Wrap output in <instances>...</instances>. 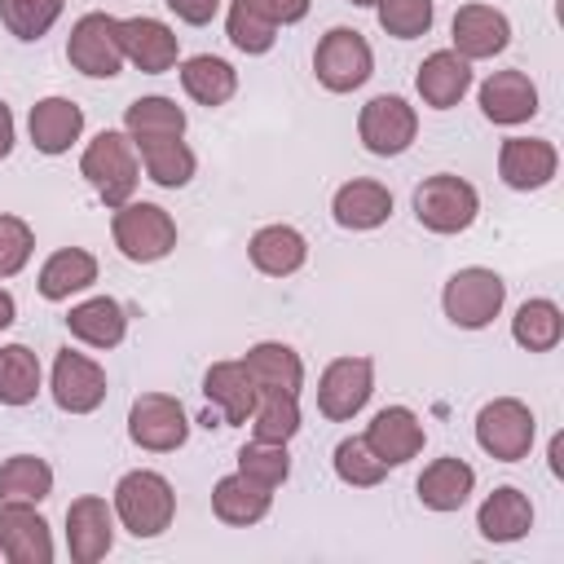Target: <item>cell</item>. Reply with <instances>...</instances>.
Masks as SVG:
<instances>
[{
    "instance_id": "cell-1",
    "label": "cell",
    "mask_w": 564,
    "mask_h": 564,
    "mask_svg": "<svg viewBox=\"0 0 564 564\" xmlns=\"http://www.w3.org/2000/svg\"><path fill=\"white\" fill-rule=\"evenodd\" d=\"M79 176L97 189V198L115 212L123 207L132 194H137V181H141V159H137V145L128 132H115V128H101L84 154H79Z\"/></svg>"
},
{
    "instance_id": "cell-2",
    "label": "cell",
    "mask_w": 564,
    "mask_h": 564,
    "mask_svg": "<svg viewBox=\"0 0 564 564\" xmlns=\"http://www.w3.org/2000/svg\"><path fill=\"white\" fill-rule=\"evenodd\" d=\"M115 520L132 533V538H159L163 529H172V516H176V489L163 471H150V467H137V471H123L119 485H115Z\"/></svg>"
},
{
    "instance_id": "cell-3",
    "label": "cell",
    "mask_w": 564,
    "mask_h": 564,
    "mask_svg": "<svg viewBox=\"0 0 564 564\" xmlns=\"http://www.w3.org/2000/svg\"><path fill=\"white\" fill-rule=\"evenodd\" d=\"M110 238L119 247L123 260L132 264H154L163 256L176 251V220L167 207L145 203V198H128L123 207H115L110 216Z\"/></svg>"
},
{
    "instance_id": "cell-4",
    "label": "cell",
    "mask_w": 564,
    "mask_h": 564,
    "mask_svg": "<svg viewBox=\"0 0 564 564\" xmlns=\"http://www.w3.org/2000/svg\"><path fill=\"white\" fill-rule=\"evenodd\" d=\"M476 212H480L476 185L454 172H436L414 185V220L427 234H463V229H471Z\"/></svg>"
},
{
    "instance_id": "cell-5",
    "label": "cell",
    "mask_w": 564,
    "mask_h": 564,
    "mask_svg": "<svg viewBox=\"0 0 564 564\" xmlns=\"http://www.w3.org/2000/svg\"><path fill=\"white\" fill-rule=\"evenodd\" d=\"M502 304H507V282L485 264H467L449 273L441 291V308L458 330H485L502 313Z\"/></svg>"
},
{
    "instance_id": "cell-6",
    "label": "cell",
    "mask_w": 564,
    "mask_h": 564,
    "mask_svg": "<svg viewBox=\"0 0 564 564\" xmlns=\"http://www.w3.org/2000/svg\"><path fill=\"white\" fill-rule=\"evenodd\" d=\"M313 75L326 93H357L375 75L370 40L357 26H330L313 48Z\"/></svg>"
},
{
    "instance_id": "cell-7",
    "label": "cell",
    "mask_w": 564,
    "mask_h": 564,
    "mask_svg": "<svg viewBox=\"0 0 564 564\" xmlns=\"http://www.w3.org/2000/svg\"><path fill=\"white\" fill-rule=\"evenodd\" d=\"M533 436H538V419L520 397H494L476 414V445L498 463L529 458Z\"/></svg>"
},
{
    "instance_id": "cell-8",
    "label": "cell",
    "mask_w": 564,
    "mask_h": 564,
    "mask_svg": "<svg viewBox=\"0 0 564 564\" xmlns=\"http://www.w3.org/2000/svg\"><path fill=\"white\" fill-rule=\"evenodd\" d=\"M357 137H361V145H366L370 154L397 159V154H405V150L414 145V137H419V110H414L405 97H397V93H379V97H370V101L361 106V115H357Z\"/></svg>"
},
{
    "instance_id": "cell-9",
    "label": "cell",
    "mask_w": 564,
    "mask_h": 564,
    "mask_svg": "<svg viewBox=\"0 0 564 564\" xmlns=\"http://www.w3.org/2000/svg\"><path fill=\"white\" fill-rule=\"evenodd\" d=\"M66 62L88 79H115L123 70V44H119V18L110 13H84L66 35Z\"/></svg>"
},
{
    "instance_id": "cell-10",
    "label": "cell",
    "mask_w": 564,
    "mask_h": 564,
    "mask_svg": "<svg viewBox=\"0 0 564 564\" xmlns=\"http://www.w3.org/2000/svg\"><path fill=\"white\" fill-rule=\"evenodd\" d=\"M128 441L150 454H172L189 441V414L167 392H141L128 405Z\"/></svg>"
},
{
    "instance_id": "cell-11",
    "label": "cell",
    "mask_w": 564,
    "mask_h": 564,
    "mask_svg": "<svg viewBox=\"0 0 564 564\" xmlns=\"http://www.w3.org/2000/svg\"><path fill=\"white\" fill-rule=\"evenodd\" d=\"M375 392V361L370 357H335L317 375V410L330 423H348L366 410Z\"/></svg>"
},
{
    "instance_id": "cell-12",
    "label": "cell",
    "mask_w": 564,
    "mask_h": 564,
    "mask_svg": "<svg viewBox=\"0 0 564 564\" xmlns=\"http://www.w3.org/2000/svg\"><path fill=\"white\" fill-rule=\"evenodd\" d=\"M106 370L88 357V352H75V348H62L53 357V375H48V392H53V405L66 410V414H93L101 401H106Z\"/></svg>"
},
{
    "instance_id": "cell-13",
    "label": "cell",
    "mask_w": 564,
    "mask_h": 564,
    "mask_svg": "<svg viewBox=\"0 0 564 564\" xmlns=\"http://www.w3.org/2000/svg\"><path fill=\"white\" fill-rule=\"evenodd\" d=\"M449 40H454V53H458V57L485 62V57H498V53L511 44V22H507L502 9L471 0V4H458V9H454Z\"/></svg>"
},
{
    "instance_id": "cell-14",
    "label": "cell",
    "mask_w": 564,
    "mask_h": 564,
    "mask_svg": "<svg viewBox=\"0 0 564 564\" xmlns=\"http://www.w3.org/2000/svg\"><path fill=\"white\" fill-rule=\"evenodd\" d=\"M115 546V507L97 494H84L66 507V551L75 564H97Z\"/></svg>"
},
{
    "instance_id": "cell-15",
    "label": "cell",
    "mask_w": 564,
    "mask_h": 564,
    "mask_svg": "<svg viewBox=\"0 0 564 564\" xmlns=\"http://www.w3.org/2000/svg\"><path fill=\"white\" fill-rule=\"evenodd\" d=\"M0 555L9 564H53V529L35 502H0Z\"/></svg>"
},
{
    "instance_id": "cell-16",
    "label": "cell",
    "mask_w": 564,
    "mask_h": 564,
    "mask_svg": "<svg viewBox=\"0 0 564 564\" xmlns=\"http://www.w3.org/2000/svg\"><path fill=\"white\" fill-rule=\"evenodd\" d=\"M560 172V150L546 137H507L498 145V176L507 189H542Z\"/></svg>"
},
{
    "instance_id": "cell-17",
    "label": "cell",
    "mask_w": 564,
    "mask_h": 564,
    "mask_svg": "<svg viewBox=\"0 0 564 564\" xmlns=\"http://www.w3.org/2000/svg\"><path fill=\"white\" fill-rule=\"evenodd\" d=\"M119 44H123V62H132L141 75H163L181 57L176 31L159 18H145V13L119 18Z\"/></svg>"
},
{
    "instance_id": "cell-18",
    "label": "cell",
    "mask_w": 564,
    "mask_h": 564,
    "mask_svg": "<svg viewBox=\"0 0 564 564\" xmlns=\"http://www.w3.org/2000/svg\"><path fill=\"white\" fill-rule=\"evenodd\" d=\"M480 115L498 128H520L538 115V84L529 70H494L480 84Z\"/></svg>"
},
{
    "instance_id": "cell-19",
    "label": "cell",
    "mask_w": 564,
    "mask_h": 564,
    "mask_svg": "<svg viewBox=\"0 0 564 564\" xmlns=\"http://www.w3.org/2000/svg\"><path fill=\"white\" fill-rule=\"evenodd\" d=\"M366 445L388 463V467H401L410 458H419L427 432H423V419L410 410V405H383L370 423H366Z\"/></svg>"
},
{
    "instance_id": "cell-20",
    "label": "cell",
    "mask_w": 564,
    "mask_h": 564,
    "mask_svg": "<svg viewBox=\"0 0 564 564\" xmlns=\"http://www.w3.org/2000/svg\"><path fill=\"white\" fill-rule=\"evenodd\" d=\"M414 93L423 97V106L432 110H454L467 93H471V62L458 57L454 48H436L419 62L414 70Z\"/></svg>"
},
{
    "instance_id": "cell-21",
    "label": "cell",
    "mask_w": 564,
    "mask_h": 564,
    "mask_svg": "<svg viewBox=\"0 0 564 564\" xmlns=\"http://www.w3.org/2000/svg\"><path fill=\"white\" fill-rule=\"evenodd\" d=\"M330 216L339 229H352V234H366V229H379L388 225L392 216V189L383 181H370V176H352L335 189L330 198Z\"/></svg>"
},
{
    "instance_id": "cell-22",
    "label": "cell",
    "mask_w": 564,
    "mask_h": 564,
    "mask_svg": "<svg viewBox=\"0 0 564 564\" xmlns=\"http://www.w3.org/2000/svg\"><path fill=\"white\" fill-rule=\"evenodd\" d=\"M26 132L40 154H66L84 137V106L70 97H40L26 115Z\"/></svg>"
},
{
    "instance_id": "cell-23",
    "label": "cell",
    "mask_w": 564,
    "mask_h": 564,
    "mask_svg": "<svg viewBox=\"0 0 564 564\" xmlns=\"http://www.w3.org/2000/svg\"><path fill=\"white\" fill-rule=\"evenodd\" d=\"M203 397L212 401V410L229 427V423H247L251 419V410L260 401V388L251 383V375H247L242 361H216L203 375Z\"/></svg>"
},
{
    "instance_id": "cell-24",
    "label": "cell",
    "mask_w": 564,
    "mask_h": 564,
    "mask_svg": "<svg viewBox=\"0 0 564 564\" xmlns=\"http://www.w3.org/2000/svg\"><path fill=\"white\" fill-rule=\"evenodd\" d=\"M471 489H476V467L467 458H454V454L432 458L423 467V476L414 480V494L427 511H458L471 498Z\"/></svg>"
},
{
    "instance_id": "cell-25",
    "label": "cell",
    "mask_w": 564,
    "mask_h": 564,
    "mask_svg": "<svg viewBox=\"0 0 564 564\" xmlns=\"http://www.w3.org/2000/svg\"><path fill=\"white\" fill-rule=\"evenodd\" d=\"M476 529H480L485 542H520L533 529V502H529V494L516 489V485H498L476 507Z\"/></svg>"
},
{
    "instance_id": "cell-26",
    "label": "cell",
    "mask_w": 564,
    "mask_h": 564,
    "mask_svg": "<svg viewBox=\"0 0 564 564\" xmlns=\"http://www.w3.org/2000/svg\"><path fill=\"white\" fill-rule=\"evenodd\" d=\"M247 256L264 278H291L308 260V238L295 225H260L247 242Z\"/></svg>"
},
{
    "instance_id": "cell-27",
    "label": "cell",
    "mask_w": 564,
    "mask_h": 564,
    "mask_svg": "<svg viewBox=\"0 0 564 564\" xmlns=\"http://www.w3.org/2000/svg\"><path fill=\"white\" fill-rule=\"evenodd\" d=\"M97 282V256L84 251V247H57L40 273H35V291L48 300V304H62L79 291H88Z\"/></svg>"
},
{
    "instance_id": "cell-28",
    "label": "cell",
    "mask_w": 564,
    "mask_h": 564,
    "mask_svg": "<svg viewBox=\"0 0 564 564\" xmlns=\"http://www.w3.org/2000/svg\"><path fill=\"white\" fill-rule=\"evenodd\" d=\"M242 366H247V375H251V383H256L260 392H295V397H300V388H304V361H300V352H295L291 344H282V339H260V344H251L247 357H242Z\"/></svg>"
},
{
    "instance_id": "cell-29",
    "label": "cell",
    "mask_w": 564,
    "mask_h": 564,
    "mask_svg": "<svg viewBox=\"0 0 564 564\" xmlns=\"http://www.w3.org/2000/svg\"><path fill=\"white\" fill-rule=\"evenodd\" d=\"M269 507H273V489L247 480L242 471H229V476H220L212 485V516L220 524H229V529H247V524L264 520Z\"/></svg>"
},
{
    "instance_id": "cell-30",
    "label": "cell",
    "mask_w": 564,
    "mask_h": 564,
    "mask_svg": "<svg viewBox=\"0 0 564 564\" xmlns=\"http://www.w3.org/2000/svg\"><path fill=\"white\" fill-rule=\"evenodd\" d=\"M66 330L88 348H115L128 335V308L115 295H93L66 313Z\"/></svg>"
},
{
    "instance_id": "cell-31",
    "label": "cell",
    "mask_w": 564,
    "mask_h": 564,
    "mask_svg": "<svg viewBox=\"0 0 564 564\" xmlns=\"http://www.w3.org/2000/svg\"><path fill=\"white\" fill-rule=\"evenodd\" d=\"M181 88H185L189 101L216 110V106H225L238 93V70L225 57H216V53H198V57L181 62Z\"/></svg>"
},
{
    "instance_id": "cell-32",
    "label": "cell",
    "mask_w": 564,
    "mask_h": 564,
    "mask_svg": "<svg viewBox=\"0 0 564 564\" xmlns=\"http://www.w3.org/2000/svg\"><path fill=\"white\" fill-rule=\"evenodd\" d=\"M137 159H141L145 176H150L159 189H181V185H189L194 172H198V159H194V150H189L181 137L141 141V145H137Z\"/></svg>"
},
{
    "instance_id": "cell-33",
    "label": "cell",
    "mask_w": 564,
    "mask_h": 564,
    "mask_svg": "<svg viewBox=\"0 0 564 564\" xmlns=\"http://www.w3.org/2000/svg\"><path fill=\"white\" fill-rule=\"evenodd\" d=\"M185 110L172 101V97H137L128 110H123V132L132 137V145L141 141H159V137H185Z\"/></svg>"
},
{
    "instance_id": "cell-34",
    "label": "cell",
    "mask_w": 564,
    "mask_h": 564,
    "mask_svg": "<svg viewBox=\"0 0 564 564\" xmlns=\"http://www.w3.org/2000/svg\"><path fill=\"white\" fill-rule=\"evenodd\" d=\"M511 339L524 348V352H551L560 339H564V313L555 300L538 295V300H524L511 317Z\"/></svg>"
},
{
    "instance_id": "cell-35",
    "label": "cell",
    "mask_w": 564,
    "mask_h": 564,
    "mask_svg": "<svg viewBox=\"0 0 564 564\" xmlns=\"http://www.w3.org/2000/svg\"><path fill=\"white\" fill-rule=\"evenodd\" d=\"M53 494V467L40 454H13L0 463V502H44Z\"/></svg>"
},
{
    "instance_id": "cell-36",
    "label": "cell",
    "mask_w": 564,
    "mask_h": 564,
    "mask_svg": "<svg viewBox=\"0 0 564 564\" xmlns=\"http://www.w3.org/2000/svg\"><path fill=\"white\" fill-rule=\"evenodd\" d=\"M40 357L26 344H0V405H31L40 397Z\"/></svg>"
},
{
    "instance_id": "cell-37",
    "label": "cell",
    "mask_w": 564,
    "mask_h": 564,
    "mask_svg": "<svg viewBox=\"0 0 564 564\" xmlns=\"http://www.w3.org/2000/svg\"><path fill=\"white\" fill-rule=\"evenodd\" d=\"M251 436L256 441H278L286 445L300 432V397L295 392H260L256 410H251Z\"/></svg>"
},
{
    "instance_id": "cell-38",
    "label": "cell",
    "mask_w": 564,
    "mask_h": 564,
    "mask_svg": "<svg viewBox=\"0 0 564 564\" xmlns=\"http://www.w3.org/2000/svg\"><path fill=\"white\" fill-rule=\"evenodd\" d=\"M330 463H335V476L344 485H352V489H375L388 476V463L366 445V436H344L335 445V458Z\"/></svg>"
},
{
    "instance_id": "cell-39",
    "label": "cell",
    "mask_w": 564,
    "mask_h": 564,
    "mask_svg": "<svg viewBox=\"0 0 564 564\" xmlns=\"http://www.w3.org/2000/svg\"><path fill=\"white\" fill-rule=\"evenodd\" d=\"M238 471H242L247 480L264 485V489H282L286 476H291V454H286V445H278V441H256V436H251V441L238 449Z\"/></svg>"
},
{
    "instance_id": "cell-40",
    "label": "cell",
    "mask_w": 564,
    "mask_h": 564,
    "mask_svg": "<svg viewBox=\"0 0 564 564\" xmlns=\"http://www.w3.org/2000/svg\"><path fill=\"white\" fill-rule=\"evenodd\" d=\"M62 18V0H0V22L13 40H40Z\"/></svg>"
},
{
    "instance_id": "cell-41",
    "label": "cell",
    "mask_w": 564,
    "mask_h": 564,
    "mask_svg": "<svg viewBox=\"0 0 564 564\" xmlns=\"http://www.w3.org/2000/svg\"><path fill=\"white\" fill-rule=\"evenodd\" d=\"M375 18L392 40H419L432 31L436 4L432 0H375Z\"/></svg>"
},
{
    "instance_id": "cell-42",
    "label": "cell",
    "mask_w": 564,
    "mask_h": 564,
    "mask_svg": "<svg viewBox=\"0 0 564 564\" xmlns=\"http://www.w3.org/2000/svg\"><path fill=\"white\" fill-rule=\"evenodd\" d=\"M225 31H229V44L238 48V53H247V57H260V53H269L273 44H278V26L273 22H264L260 13H251L247 4H229V18H225Z\"/></svg>"
},
{
    "instance_id": "cell-43",
    "label": "cell",
    "mask_w": 564,
    "mask_h": 564,
    "mask_svg": "<svg viewBox=\"0 0 564 564\" xmlns=\"http://www.w3.org/2000/svg\"><path fill=\"white\" fill-rule=\"evenodd\" d=\"M31 251H35L31 225L22 216H13V212H0V278L22 273L26 260H31Z\"/></svg>"
},
{
    "instance_id": "cell-44",
    "label": "cell",
    "mask_w": 564,
    "mask_h": 564,
    "mask_svg": "<svg viewBox=\"0 0 564 564\" xmlns=\"http://www.w3.org/2000/svg\"><path fill=\"white\" fill-rule=\"evenodd\" d=\"M238 4H247L251 13H260L273 26H291V22H300L308 13L313 0H238Z\"/></svg>"
},
{
    "instance_id": "cell-45",
    "label": "cell",
    "mask_w": 564,
    "mask_h": 564,
    "mask_svg": "<svg viewBox=\"0 0 564 564\" xmlns=\"http://www.w3.org/2000/svg\"><path fill=\"white\" fill-rule=\"evenodd\" d=\"M181 22H189V26H207L216 13H220V0H163Z\"/></svg>"
},
{
    "instance_id": "cell-46",
    "label": "cell",
    "mask_w": 564,
    "mask_h": 564,
    "mask_svg": "<svg viewBox=\"0 0 564 564\" xmlns=\"http://www.w3.org/2000/svg\"><path fill=\"white\" fill-rule=\"evenodd\" d=\"M13 141H18V128H13V110L0 101V163L13 154Z\"/></svg>"
},
{
    "instance_id": "cell-47",
    "label": "cell",
    "mask_w": 564,
    "mask_h": 564,
    "mask_svg": "<svg viewBox=\"0 0 564 564\" xmlns=\"http://www.w3.org/2000/svg\"><path fill=\"white\" fill-rule=\"evenodd\" d=\"M13 322H18V300L0 286V330H4V326H13Z\"/></svg>"
},
{
    "instance_id": "cell-48",
    "label": "cell",
    "mask_w": 564,
    "mask_h": 564,
    "mask_svg": "<svg viewBox=\"0 0 564 564\" xmlns=\"http://www.w3.org/2000/svg\"><path fill=\"white\" fill-rule=\"evenodd\" d=\"M348 4H357V9H375V0H348Z\"/></svg>"
}]
</instances>
